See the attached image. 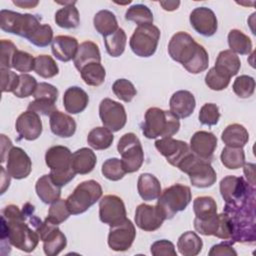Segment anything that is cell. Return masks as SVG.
I'll use <instances>...</instances> for the list:
<instances>
[{
    "label": "cell",
    "instance_id": "6da1fadb",
    "mask_svg": "<svg viewBox=\"0 0 256 256\" xmlns=\"http://www.w3.org/2000/svg\"><path fill=\"white\" fill-rule=\"evenodd\" d=\"M27 217L16 205H8L2 210L1 239L8 240L9 244L17 249L30 253L38 245L40 236L29 223Z\"/></svg>",
    "mask_w": 256,
    "mask_h": 256
},
{
    "label": "cell",
    "instance_id": "7a4b0ae2",
    "mask_svg": "<svg viewBox=\"0 0 256 256\" xmlns=\"http://www.w3.org/2000/svg\"><path fill=\"white\" fill-rule=\"evenodd\" d=\"M168 53L189 73L198 74L208 68L209 56L206 49L186 32L180 31L172 36L168 44Z\"/></svg>",
    "mask_w": 256,
    "mask_h": 256
},
{
    "label": "cell",
    "instance_id": "3957f363",
    "mask_svg": "<svg viewBox=\"0 0 256 256\" xmlns=\"http://www.w3.org/2000/svg\"><path fill=\"white\" fill-rule=\"evenodd\" d=\"M179 118L170 111L151 107L145 112L142 133L148 139L172 137L179 131Z\"/></svg>",
    "mask_w": 256,
    "mask_h": 256
},
{
    "label": "cell",
    "instance_id": "277c9868",
    "mask_svg": "<svg viewBox=\"0 0 256 256\" xmlns=\"http://www.w3.org/2000/svg\"><path fill=\"white\" fill-rule=\"evenodd\" d=\"M72 153L66 146L50 147L45 154L46 165L50 168V176L55 184L62 187L68 184L76 175L71 166Z\"/></svg>",
    "mask_w": 256,
    "mask_h": 256
},
{
    "label": "cell",
    "instance_id": "5b68a950",
    "mask_svg": "<svg viewBox=\"0 0 256 256\" xmlns=\"http://www.w3.org/2000/svg\"><path fill=\"white\" fill-rule=\"evenodd\" d=\"M102 193V187L97 181H83L76 186L74 191L66 199L68 210L72 215L84 213L100 200Z\"/></svg>",
    "mask_w": 256,
    "mask_h": 256
},
{
    "label": "cell",
    "instance_id": "8992f818",
    "mask_svg": "<svg viewBox=\"0 0 256 256\" xmlns=\"http://www.w3.org/2000/svg\"><path fill=\"white\" fill-rule=\"evenodd\" d=\"M178 168L189 176L191 184L197 188L211 187L217 179L210 161L203 160L192 152L181 162Z\"/></svg>",
    "mask_w": 256,
    "mask_h": 256
},
{
    "label": "cell",
    "instance_id": "52a82bcc",
    "mask_svg": "<svg viewBox=\"0 0 256 256\" xmlns=\"http://www.w3.org/2000/svg\"><path fill=\"white\" fill-rule=\"evenodd\" d=\"M40 25V18L36 15L21 14L5 9L0 11V27L7 33L29 39Z\"/></svg>",
    "mask_w": 256,
    "mask_h": 256
},
{
    "label": "cell",
    "instance_id": "ba28073f",
    "mask_svg": "<svg viewBox=\"0 0 256 256\" xmlns=\"http://www.w3.org/2000/svg\"><path fill=\"white\" fill-rule=\"evenodd\" d=\"M254 186L250 185L243 177L228 175L220 181V193L225 204L241 206L255 201Z\"/></svg>",
    "mask_w": 256,
    "mask_h": 256
},
{
    "label": "cell",
    "instance_id": "9c48e42d",
    "mask_svg": "<svg viewBox=\"0 0 256 256\" xmlns=\"http://www.w3.org/2000/svg\"><path fill=\"white\" fill-rule=\"evenodd\" d=\"M192 194L188 186L174 184L161 192L157 205L163 211L166 219H171L180 211H183L191 202Z\"/></svg>",
    "mask_w": 256,
    "mask_h": 256
},
{
    "label": "cell",
    "instance_id": "30bf717a",
    "mask_svg": "<svg viewBox=\"0 0 256 256\" xmlns=\"http://www.w3.org/2000/svg\"><path fill=\"white\" fill-rule=\"evenodd\" d=\"M117 150L126 173H133L140 169L144 161V152L139 138L134 133L124 134L118 141Z\"/></svg>",
    "mask_w": 256,
    "mask_h": 256
},
{
    "label": "cell",
    "instance_id": "8fae6325",
    "mask_svg": "<svg viewBox=\"0 0 256 256\" xmlns=\"http://www.w3.org/2000/svg\"><path fill=\"white\" fill-rule=\"evenodd\" d=\"M160 30L153 24L138 26L130 37L129 45L133 53L139 57L152 56L158 46Z\"/></svg>",
    "mask_w": 256,
    "mask_h": 256
},
{
    "label": "cell",
    "instance_id": "7c38bea8",
    "mask_svg": "<svg viewBox=\"0 0 256 256\" xmlns=\"http://www.w3.org/2000/svg\"><path fill=\"white\" fill-rule=\"evenodd\" d=\"M40 240L43 242V250L47 256L58 255L67 245V239L64 233L58 228V225L52 223L47 218L37 228Z\"/></svg>",
    "mask_w": 256,
    "mask_h": 256
},
{
    "label": "cell",
    "instance_id": "4fadbf2b",
    "mask_svg": "<svg viewBox=\"0 0 256 256\" xmlns=\"http://www.w3.org/2000/svg\"><path fill=\"white\" fill-rule=\"evenodd\" d=\"M99 117L103 126L112 132L121 130L127 121L124 106L110 98H104L100 102Z\"/></svg>",
    "mask_w": 256,
    "mask_h": 256
},
{
    "label": "cell",
    "instance_id": "5bb4252c",
    "mask_svg": "<svg viewBox=\"0 0 256 256\" xmlns=\"http://www.w3.org/2000/svg\"><path fill=\"white\" fill-rule=\"evenodd\" d=\"M135 237V226L131 220L126 218L119 224L110 226L108 234V245L114 251H126L132 246Z\"/></svg>",
    "mask_w": 256,
    "mask_h": 256
},
{
    "label": "cell",
    "instance_id": "9a60e30c",
    "mask_svg": "<svg viewBox=\"0 0 256 256\" xmlns=\"http://www.w3.org/2000/svg\"><path fill=\"white\" fill-rule=\"evenodd\" d=\"M123 200L116 195H105L99 201L100 221L109 226L119 224L127 217Z\"/></svg>",
    "mask_w": 256,
    "mask_h": 256
},
{
    "label": "cell",
    "instance_id": "2e32d148",
    "mask_svg": "<svg viewBox=\"0 0 256 256\" xmlns=\"http://www.w3.org/2000/svg\"><path fill=\"white\" fill-rule=\"evenodd\" d=\"M155 147L167 162L178 168L181 162L191 153L190 147L185 141L176 140L172 137L161 138L155 141Z\"/></svg>",
    "mask_w": 256,
    "mask_h": 256
},
{
    "label": "cell",
    "instance_id": "e0dca14e",
    "mask_svg": "<svg viewBox=\"0 0 256 256\" xmlns=\"http://www.w3.org/2000/svg\"><path fill=\"white\" fill-rule=\"evenodd\" d=\"M134 220L136 226L141 230L152 232L162 226L166 217L157 204L152 206L143 203L136 208Z\"/></svg>",
    "mask_w": 256,
    "mask_h": 256
},
{
    "label": "cell",
    "instance_id": "ac0fdd59",
    "mask_svg": "<svg viewBox=\"0 0 256 256\" xmlns=\"http://www.w3.org/2000/svg\"><path fill=\"white\" fill-rule=\"evenodd\" d=\"M189 21L193 29L206 37L214 35L218 28L215 13L207 7H197L190 13Z\"/></svg>",
    "mask_w": 256,
    "mask_h": 256
},
{
    "label": "cell",
    "instance_id": "d6986e66",
    "mask_svg": "<svg viewBox=\"0 0 256 256\" xmlns=\"http://www.w3.org/2000/svg\"><path fill=\"white\" fill-rule=\"evenodd\" d=\"M7 173L15 179H23L29 176L32 170V162L27 153L20 147H12L7 155Z\"/></svg>",
    "mask_w": 256,
    "mask_h": 256
},
{
    "label": "cell",
    "instance_id": "ffe728a7",
    "mask_svg": "<svg viewBox=\"0 0 256 256\" xmlns=\"http://www.w3.org/2000/svg\"><path fill=\"white\" fill-rule=\"evenodd\" d=\"M15 129L22 138L33 141L42 133V121L38 113L27 110L21 113L15 123Z\"/></svg>",
    "mask_w": 256,
    "mask_h": 256
},
{
    "label": "cell",
    "instance_id": "44dd1931",
    "mask_svg": "<svg viewBox=\"0 0 256 256\" xmlns=\"http://www.w3.org/2000/svg\"><path fill=\"white\" fill-rule=\"evenodd\" d=\"M217 147L216 136L208 131H197L190 139V150L197 157L211 161Z\"/></svg>",
    "mask_w": 256,
    "mask_h": 256
},
{
    "label": "cell",
    "instance_id": "7402d4cb",
    "mask_svg": "<svg viewBox=\"0 0 256 256\" xmlns=\"http://www.w3.org/2000/svg\"><path fill=\"white\" fill-rule=\"evenodd\" d=\"M169 106L170 112L177 118H187L193 113L196 107V100L190 91L179 90L171 96Z\"/></svg>",
    "mask_w": 256,
    "mask_h": 256
},
{
    "label": "cell",
    "instance_id": "603a6c76",
    "mask_svg": "<svg viewBox=\"0 0 256 256\" xmlns=\"http://www.w3.org/2000/svg\"><path fill=\"white\" fill-rule=\"evenodd\" d=\"M79 44L75 37L68 35L56 36L51 45L53 55L62 62H68L75 58Z\"/></svg>",
    "mask_w": 256,
    "mask_h": 256
},
{
    "label": "cell",
    "instance_id": "cb8c5ba5",
    "mask_svg": "<svg viewBox=\"0 0 256 256\" xmlns=\"http://www.w3.org/2000/svg\"><path fill=\"white\" fill-rule=\"evenodd\" d=\"M89 103L88 94L80 87L72 86L67 88L63 95V105L66 112L78 114L83 112Z\"/></svg>",
    "mask_w": 256,
    "mask_h": 256
},
{
    "label": "cell",
    "instance_id": "d4e9b609",
    "mask_svg": "<svg viewBox=\"0 0 256 256\" xmlns=\"http://www.w3.org/2000/svg\"><path fill=\"white\" fill-rule=\"evenodd\" d=\"M50 129L53 134L61 138H69L76 131L75 120L61 111H54L50 115Z\"/></svg>",
    "mask_w": 256,
    "mask_h": 256
},
{
    "label": "cell",
    "instance_id": "484cf974",
    "mask_svg": "<svg viewBox=\"0 0 256 256\" xmlns=\"http://www.w3.org/2000/svg\"><path fill=\"white\" fill-rule=\"evenodd\" d=\"M97 163L96 154L93 150L83 147L76 150L71 157V166L76 174L85 175L90 173Z\"/></svg>",
    "mask_w": 256,
    "mask_h": 256
},
{
    "label": "cell",
    "instance_id": "4316f807",
    "mask_svg": "<svg viewBox=\"0 0 256 256\" xmlns=\"http://www.w3.org/2000/svg\"><path fill=\"white\" fill-rule=\"evenodd\" d=\"M35 190L37 196L45 204L57 201L61 195V187L54 183L50 174H45L36 181Z\"/></svg>",
    "mask_w": 256,
    "mask_h": 256
},
{
    "label": "cell",
    "instance_id": "83f0119b",
    "mask_svg": "<svg viewBox=\"0 0 256 256\" xmlns=\"http://www.w3.org/2000/svg\"><path fill=\"white\" fill-rule=\"evenodd\" d=\"M241 67V61L240 58L232 52L231 50H223L221 51L216 59L214 68L217 72L220 74L231 78L232 76H235Z\"/></svg>",
    "mask_w": 256,
    "mask_h": 256
},
{
    "label": "cell",
    "instance_id": "f1b7e54d",
    "mask_svg": "<svg viewBox=\"0 0 256 256\" xmlns=\"http://www.w3.org/2000/svg\"><path fill=\"white\" fill-rule=\"evenodd\" d=\"M74 65L78 71L81 68L92 62H101V54L99 47L96 43L92 41H84L82 42L77 50L76 56L73 59Z\"/></svg>",
    "mask_w": 256,
    "mask_h": 256
},
{
    "label": "cell",
    "instance_id": "f546056e",
    "mask_svg": "<svg viewBox=\"0 0 256 256\" xmlns=\"http://www.w3.org/2000/svg\"><path fill=\"white\" fill-rule=\"evenodd\" d=\"M137 189L140 197L144 201H152L157 199L161 194L160 181L150 173H143L139 176Z\"/></svg>",
    "mask_w": 256,
    "mask_h": 256
},
{
    "label": "cell",
    "instance_id": "4dcf8cb0",
    "mask_svg": "<svg viewBox=\"0 0 256 256\" xmlns=\"http://www.w3.org/2000/svg\"><path fill=\"white\" fill-rule=\"evenodd\" d=\"M221 140L229 147H243L249 140L247 129L238 123L228 125L221 134Z\"/></svg>",
    "mask_w": 256,
    "mask_h": 256
},
{
    "label": "cell",
    "instance_id": "1f68e13d",
    "mask_svg": "<svg viewBox=\"0 0 256 256\" xmlns=\"http://www.w3.org/2000/svg\"><path fill=\"white\" fill-rule=\"evenodd\" d=\"M202 247V239L193 231L183 233L177 241V248L184 256H196L201 252Z\"/></svg>",
    "mask_w": 256,
    "mask_h": 256
},
{
    "label": "cell",
    "instance_id": "d6a6232c",
    "mask_svg": "<svg viewBox=\"0 0 256 256\" xmlns=\"http://www.w3.org/2000/svg\"><path fill=\"white\" fill-rule=\"evenodd\" d=\"M93 24L96 31L103 37L114 33L119 27L116 16L109 10H100L93 18Z\"/></svg>",
    "mask_w": 256,
    "mask_h": 256
},
{
    "label": "cell",
    "instance_id": "836d02e7",
    "mask_svg": "<svg viewBox=\"0 0 256 256\" xmlns=\"http://www.w3.org/2000/svg\"><path fill=\"white\" fill-rule=\"evenodd\" d=\"M75 3L76 2L73 1L72 3L60 8L55 13L54 19L59 27L64 29H72L78 27L80 23V17L78 9L74 6Z\"/></svg>",
    "mask_w": 256,
    "mask_h": 256
},
{
    "label": "cell",
    "instance_id": "e575fe53",
    "mask_svg": "<svg viewBox=\"0 0 256 256\" xmlns=\"http://www.w3.org/2000/svg\"><path fill=\"white\" fill-rule=\"evenodd\" d=\"M114 140L112 131L106 127L93 128L87 136L88 145L95 150H104L109 148Z\"/></svg>",
    "mask_w": 256,
    "mask_h": 256
},
{
    "label": "cell",
    "instance_id": "d590c367",
    "mask_svg": "<svg viewBox=\"0 0 256 256\" xmlns=\"http://www.w3.org/2000/svg\"><path fill=\"white\" fill-rule=\"evenodd\" d=\"M228 45L235 54L248 55L252 51L251 39L238 29H232L228 33Z\"/></svg>",
    "mask_w": 256,
    "mask_h": 256
},
{
    "label": "cell",
    "instance_id": "8d00e7d4",
    "mask_svg": "<svg viewBox=\"0 0 256 256\" xmlns=\"http://www.w3.org/2000/svg\"><path fill=\"white\" fill-rule=\"evenodd\" d=\"M79 72L83 81L89 86H100L105 81L106 71L101 63H89L83 66Z\"/></svg>",
    "mask_w": 256,
    "mask_h": 256
},
{
    "label": "cell",
    "instance_id": "74e56055",
    "mask_svg": "<svg viewBox=\"0 0 256 256\" xmlns=\"http://www.w3.org/2000/svg\"><path fill=\"white\" fill-rule=\"evenodd\" d=\"M127 42V36L122 28H118L114 33L104 37L107 53L112 57H119L123 54Z\"/></svg>",
    "mask_w": 256,
    "mask_h": 256
},
{
    "label": "cell",
    "instance_id": "f35d334b",
    "mask_svg": "<svg viewBox=\"0 0 256 256\" xmlns=\"http://www.w3.org/2000/svg\"><path fill=\"white\" fill-rule=\"evenodd\" d=\"M195 219L206 220L217 214V204L210 196H200L193 201Z\"/></svg>",
    "mask_w": 256,
    "mask_h": 256
},
{
    "label": "cell",
    "instance_id": "ab89813d",
    "mask_svg": "<svg viewBox=\"0 0 256 256\" xmlns=\"http://www.w3.org/2000/svg\"><path fill=\"white\" fill-rule=\"evenodd\" d=\"M220 159L226 168L238 169L245 164V153L241 147L226 146L221 152Z\"/></svg>",
    "mask_w": 256,
    "mask_h": 256
},
{
    "label": "cell",
    "instance_id": "60d3db41",
    "mask_svg": "<svg viewBox=\"0 0 256 256\" xmlns=\"http://www.w3.org/2000/svg\"><path fill=\"white\" fill-rule=\"evenodd\" d=\"M125 19L138 24V26L149 25L153 23V13L144 4H134L127 9Z\"/></svg>",
    "mask_w": 256,
    "mask_h": 256
},
{
    "label": "cell",
    "instance_id": "b9f144b4",
    "mask_svg": "<svg viewBox=\"0 0 256 256\" xmlns=\"http://www.w3.org/2000/svg\"><path fill=\"white\" fill-rule=\"evenodd\" d=\"M34 71L42 78H52L59 73V68L51 56L39 55L35 57Z\"/></svg>",
    "mask_w": 256,
    "mask_h": 256
},
{
    "label": "cell",
    "instance_id": "7bdbcfd3",
    "mask_svg": "<svg viewBox=\"0 0 256 256\" xmlns=\"http://www.w3.org/2000/svg\"><path fill=\"white\" fill-rule=\"evenodd\" d=\"M101 172L105 178L111 181H118L124 177L126 171L123 167L121 159L109 158L103 164Z\"/></svg>",
    "mask_w": 256,
    "mask_h": 256
},
{
    "label": "cell",
    "instance_id": "ee69618b",
    "mask_svg": "<svg viewBox=\"0 0 256 256\" xmlns=\"http://www.w3.org/2000/svg\"><path fill=\"white\" fill-rule=\"evenodd\" d=\"M112 91L115 94V96L124 101V102H130L132 99L136 96L137 91L132 82H130L127 79H117L113 85H112Z\"/></svg>",
    "mask_w": 256,
    "mask_h": 256
},
{
    "label": "cell",
    "instance_id": "f6af8a7d",
    "mask_svg": "<svg viewBox=\"0 0 256 256\" xmlns=\"http://www.w3.org/2000/svg\"><path fill=\"white\" fill-rule=\"evenodd\" d=\"M71 215L70 211L68 210L66 199H58L57 201L51 203V206L48 210V216L46 217L49 221L52 223L59 225L65 220L68 219V217Z\"/></svg>",
    "mask_w": 256,
    "mask_h": 256
},
{
    "label": "cell",
    "instance_id": "bcb514c9",
    "mask_svg": "<svg viewBox=\"0 0 256 256\" xmlns=\"http://www.w3.org/2000/svg\"><path fill=\"white\" fill-rule=\"evenodd\" d=\"M233 91L240 98H249L255 90V80L248 75L238 76L233 83Z\"/></svg>",
    "mask_w": 256,
    "mask_h": 256
},
{
    "label": "cell",
    "instance_id": "7dc6e473",
    "mask_svg": "<svg viewBox=\"0 0 256 256\" xmlns=\"http://www.w3.org/2000/svg\"><path fill=\"white\" fill-rule=\"evenodd\" d=\"M34 65L35 58L31 54L22 50L16 51L12 61V68L22 74H26L27 72L34 70Z\"/></svg>",
    "mask_w": 256,
    "mask_h": 256
},
{
    "label": "cell",
    "instance_id": "c3c4849f",
    "mask_svg": "<svg viewBox=\"0 0 256 256\" xmlns=\"http://www.w3.org/2000/svg\"><path fill=\"white\" fill-rule=\"evenodd\" d=\"M38 83L36 79L29 74H20L19 75V84L13 94L18 98H26L33 96Z\"/></svg>",
    "mask_w": 256,
    "mask_h": 256
},
{
    "label": "cell",
    "instance_id": "681fc988",
    "mask_svg": "<svg viewBox=\"0 0 256 256\" xmlns=\"http://www.w3.org/2000/svg\"><path fill=\"white\" fill-rule=\"evenodd\" d=\"M53 30L48 24H41L28 39L30 43L38 47H46L53 41Z\"/></svg>",
    "mask_w": 256,
    "mask_h": 256
},
{
    "label": "cell",
    "instance_id": "f907efd6",
    "mask_svg": "<svg viewBox=\"0 0 256 256\" xmlns=\"http://www.w3.org/2000/svg\"><path fill=\"white\" fill-rule=\"evenodd\" d=\"M198 118L200 123L203 125H207V126L216 125L220 118V112H219L218 106L214 103L204 104L199 111Z\"/></svg>",
    "mask_w": 256,
    "mask_h": 256
},
{
    "label": "cell",
    "instance_id": "816d5d0a",
    "mask_svg": "<svg viewBox=\"0 0 256 256\" xmlns=\"http://www.w3.org/2000/svg\"><path fill=\"white\" fill-rule=\"evenodd\" d=\"M230 79L219 72L216 71L214 67H212L206 74L205 76V84L210 88L211 90L214 91H221L224 90L228 87L230 83Z\"/></svg>",
    "mask_w": 256,
    "mask_h": 256
},
{
    "label": "cell",
    "instance_id": "f5cc1de1",
    "mask_svg": "<svg viewBox=\"0 0 256 256\" xmlns=\"http://www.w3.org/2000/svg\"><path fill=\"white\" fill-rule=\"evenodd\" d=\"M17 50H18L17 47L10 40H6V39L1 40V60H0L1 68H4V69L12 68V61Z\"/></svg>",
    "mask_w": 256,
    "mask_h": 256
},
{
    "label": "cell",
    "instance_id": "db71d44e",
    "mask_svg": "<svg viewBox=\"0 0 256 256\" xmlns=\"http://www.w3.org/2000/svg\"><path fill=\"white\" fill-rule=\"evenodd\" d=\"M58 89L55 86L46 82H40L36 87L33 97L34 99L48 100L55 103L58 98Z\"/></svg>",
    "mask_w": 256,
    "mask_h": 256
},
{
    "label": "cell",
    "instance_id": "11a10c76",
    "mask_svg": "<svg viewBox=\"0 0 256 256\" xmlns=\"http://www.w3.org/2000/svg\"><path fill=\"white\" fill-rule=\"evenodd\" d=\"M150 251L153 256H177L174 244L166 239L155 241L151 245Z\"/></svg>",
    "mask_w": 256,
    "mask_h": 256
},
{
    "label": "cell",
    "instance_id": "9f6ffc18",
    "mask_svg": "<svg viewBox=\"0 0 256 256\" xmlns=\"http://www.w3.org/2000/svg\"><path fill=\"white\" fill-rule=\"evenodd\" d=\"M19 84V75L10 69L1 68V89L2 92H14Z\"/></svg>",
    "mask_w": 256,
    "mask_h": 256
},
{
    "label": "cell",
    "instance_id": "6f0895ef",
    "mask_svg": "<svg viewBox=\"0 0 256 256\" xmlns=\"http://www.w3.org/2000/svg\"><path fill=\"white\" fill-rule=\"evenodd\" d=\"M27 110H30L45 116L47 115L50 116L57 109L54 102H51L48 100H42V99H34V101H31L28 104Z\"/></svg>",
    "mask_w": 256,
    "mask_h": 256
},
{
    "label": "cell",
    "instance_id": "680465c9",
    "mask_svg": "<svg viewBox=\"0 0 256 256\" xmlns=\"http://www.w3.org/2000/svg\"><path fill=\"white\" fill-rule=\"evenodd\" d=\"M208 254L209 256H236L237 252L231 246V243L227 241L212 246Z\"/></svg>",
    "mask_w": 256,
    "mask_h": 256
},
{
    "label": "cell",
    "instance_id": "91938a15",
    "mask_svg": "<svg viewBox=\"0 0 256 256\" xmlns=\"http://www.w3.org/2000/svg\"><path fill=\"white\" fill-rule=\"evenodd\" d=\"M244 174L247 178V182L254 186L255 185V165L253 163H246L243 165Z\"/></svg>",
    "mask_w": 256,
    "mask_h": 256
},
{
    "label": "cell",
    "instance_id": "94428289",
    "mask_svg": "<svg viewBox=\"0 0 256 256\" xmlns=\"http://www.w3.org/2000/svg\"><path fill=\"white\" fill-rule=\"evenodd\" d=\"M12 142L9 138H7L4 134L1 135V152H2V156H1V162L5 161V154L8 155L10 149L12 148Z\"/></svg>",
    "mask_w": 256,
    "mask_h": 256
},
{
    "label": "cell",
    "instance_id": "6125c7cd",
    "mask_svg": "<svg viewBox=\"0 0 256 256\" xmlns=\"http://www.w3.org/2000/svg\"><path fill=\"white\" fill-rule=\"evenodd\" d=\"M159 4L166 11H174L178 9L180 5V1H160Z\"/></svg>",
    "mask_w": 256,
    "mask_h": 256
},
{
    "label": "cell",
    "instance_id": "be15d7a7",
    "mask_svg": "<svg viewBox=\"0 0 256 256\" xmlns=\"http://www.w3.org/2000/svg\"><path fill=\"white\" fill-rule=\"evenodd\" d=\"M38 1H30V0H20V1H13V4L20 7V8H34L38 5Z\"/></svg>",
    "mask_w": 256,
    "mask_h": 256
},
{
    "label": "cell",
    "instance_id": "e7e4bbea",
    "mask_svg": "<svg viewBox=\"0 0 256 256\" xmlns=\"http://www.w3.org/2000/svg\"><path fill=\"white\" fill-rule=\"evenodd\" d=\"M1 168V173H2V176H1V186H2V188H1V194H3L4 192H5V190H6V188L7 187H9V184H10V175H8V176H6L5 174H6V172H5V170H4V168L3 167H0Z\"/></svg>",
    "mask_w": 256,
    "mask_h": 256
}]
</instances>
